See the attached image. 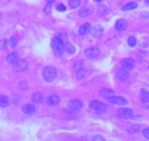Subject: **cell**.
<instances>
[{"label": "cell", "instance_id": "1f68e13d", "mask_svg": "<svg viewBox=\"0 0 149 141\" xmlns=\"http://www.w3.org/2000/svg\"><path fill=\"white\" fill-rule=\"evenodd\" d=\"M56 9L57 11H59V12H64V11H67V8H66L65 5H63V4H59V5L57 6Z\"/></svg>", "mask_w": 149, "mask_h": 141}, {"label": "cell", "instance_id": "836d02e7", "mask_svg": "<svg viewBox=\"0 0 149 141\" xmlns=\"http://www.w3.org/2000/svg\"><path fill=\"white\" fill-rule=\"evenodd\" d=\"M99 11L102 13H105L107 12V8L104 5H100V8H99Z\"/></svg>", "mask_w": 149, "mask_h": 141}, {"label": "cell", "instance_id": "52a82bcc", "mask_svg": "<svg viewBox=\"0 0 149 141\" xmlns=\"http://www.w3.org/2000/svg\"><path fill=\"white\" fill-rule=\"evenodd\" d=\"M121 65L123 68L126 69L127 70H131L134 69V66H135V61L133 58L127 57V58H124L121 61Z\"/></svg>", "mask_w": 149, "mask_h": 141}, {"label": "cell", "instance_id": "cb8c5ba5", "mask_svg": "<svg viewBox=\"0 0 149 141\" xmlns=\"http://www.w3.org/2000/svg\"><path fill=\"white\" fill-rule=\"evenodd\" d=\"M64 49H65L66 51H67L68 54H73L74 52H75V47L71 44L70 43H67L64 46Z\"/></svg>", "mask_w": 149, "mask_h": 141}, {"label": "cell", "instance_id": "277c9868", "mask_svg": "<svg viewBox=\"0 0 149 141\" xmlns=\"http://www.w3.org/2000/svg\"><path fill=\"white\" fill-rule=\"evenodd\" d=\"M13 68L14 70L17 72H23V71H25L29 68V63L26 60H17L16 62L14 63Z\"/></svg>", "mask_w": 149, "mask_h": 141}, {"label": "cell", "instance_id": "ac0fdd59", "mask_svg": "<svg viewBox=\"0 0 149 141\" xmlns=\"http://www.w3.org/2000/svg\"><path fill=\"white\" fill-rule=\"evenodd\" d=\"M91 13H92V8L90 7H86V8H82L78 13V15L81 17H86L89 16Z\"/></svg>", "mask_w": 149, "mask_h": 141}, {"label": "cell", "instance_id": "3957f363", "mask_svg": "<svg viewBox=\"0 0 149 141\" xmlns=\"http://www.w3.org/2000/svg\"><path fill=\"white\" fill-rule=\"evenodd\" d=\"M90 108L91 111L94 113H102L105 112L107 109V105L99 101H92L90 103Z\"/></svg>", "mask_w": 149, "mask_h": 141}, {"label": "cell", "instance_id": "5b68a950", "mask_svg": "<svg viewBox=\"0 0 149 141\" xmlns=\"http://www.w3.org/2000/svg\"><path fill=\"white\" fill-rule=\"evenodd\" d=\"M117 114H118V116L120 118L122 119H129L130 118L133 117L132 110L130 108H126V107L118 109Z\"/></svg>", "mask_w": 149, "mask_h": 141}, {"label": "cell", "instance_id": "d6a6232c", "mask_svg": "<svg viewBox=\"0 0 149 141\" xmlns=\"http://www.w3.org/2000/svg\"><path fill=\"white\" fill-rule=\"evenodd\" d=\"M142 134H143V135L145 137L147 138V139H149V127L143 129V132H142Z\"/></svg>", "mask_w": 149, "mask_h": 141}, {"label": "cell", "instance_id": "6da1fadb", "mask_svg": "<svg viewBox=\"0 0 149 141\" xmlns=\"http://www.w3.org/2000/svg\"><path fill=\"white\" fill-rule=\"evenodd\" d=\"M42 77L47 82H53L57 77V70L53 66H45L42 71Z\"/></svg>", "mask_w": 149, "mask_h": 141}, {"label": "cell", "instance_id": "7a4b0ae2", "mask_svg": "<svg viewBox=\"0 0 149 141\" xmlns=\"http://www.w3.org/2000/svg\"><path fill=\"white\" fill-rule=\"evenodd\" d=\"M51 47H52L54 53L57 56H61L64 53V43H63L62 39L60 38L59 37H56L53 39L52 42H51Z\"/></svg>", "mask_w": 149, "mask_h": 141}, {"label": "cell", "instance_id": "74e56055", "mask_svg": "<svg viewBox=\"0 0 149 141\" xmlns=\"http://www.w3.org/2000/svg\"><path fill=\"white\" fill-rule=\"evenodd\" d=\"M145 2H146V4H148L149 5V0H145Z\"/></svg>", "mask_w": 149, "mask_h": 141}, {"label": "cell", "instance_id": "4316f807", "mask_svg": "<svg viewBox=\"0 0 149 141\" xmlns=\"http://www.w3.org/2000/svg\"><path fill=\"white\" fill-rule=\"evenodd\" d=\"M127 44L130 47H134L137 44V40L134 37H130V38H129L128 41H127Z\"/></svg>", "mask_w": 149, "mask_h": 141}, {"label": "cell", "instance_id": "484cf974", "mask_svg": "<svg viewBox=\"0 0 149 141\" xmlns=\"http://www.w3.org/2000/svg\"><path fill=\"white\" fill-rule=\"evenodd\" d=\"M81 5V0H72L69 2V5L71 8L74 9V8H77Z\"/></svg>", "mask_w": 149, "mask_h": 141}, {"label": "cell", "instance_id": "ba28073f", "mask_svg": "<svg viewBox=\"0 0 149 141\" xmlns=\"http://www.w3.org/2000/svg\"><path fill=\"white\" fill-rule=\"evenodd\" d=\"M85 55L88 58H95L100 55V49L98 47H90L86 49L84 51Z\"/></svg>", "mask_w": 149, "mask_h": 141}, {"label": "cell", "instance_id": "83f0119b", "mask_svg": "<svg viewBox=\"0 0 149 141\" xmlns=\"http://www.w3.org/2000/svg\"><path fill=\"white\" fill-rule=\"evenodd\" d=\"M51 9H52V6H51V3H48L46 6L44 8L43 11L45 14H49L51 12Z\"/></svg>", "mask_w": 149, "mask_h": 141}, {"label": "cell", "instance_id": "d6986e66", "mask_svg": "<svg viewBox=\"0 0 149 141\" xmlns=\"http://www.w3.org/2000/svg\"><path fill=\"white\" fill-rule=\"evenodd\" d=\"M140 99L144 103L149 102V92L145 89H142L140 91Z\"/></svg>", "mask_w": 149, "mask_h": 141}, {"label": "cell", "instance_id": "8d00e7d4", "mask_svg": "<svg viewBox=\"0 0 149 141\" xmlns=\"http://www.w3.org/2000/svg\"><path fill=\"white\" fill-rule=\"evenodd\" d=\"M102 0H94V2H97V3H100V2H101Z\"/></svg>", "mask_w": 149, "mask_h": 141}, {"label": "cell", "instance_id": "8992f818", "mask_svg": "<svg viewBox=\"0 0 149 141\" xmlns=\"http://www.w3.org/2000/svg\"><path fill=\"white\" fill-rule=\"evenodd\" d=\"M107 102H110L111 104H114L120 105V106H124V105L127 104V100L124 99V97L121 96H112L110 97L107 98Z\"/></svg>", "mask_w": 149, "mask_h": 141}, {"label": "cell", "instance_id": "4dcf8cb0", "mask_svg": "<svg viewBox=\"0 0 149 141\" xmlns=\"http://www.w3.org/2000/svg\"><path fill=\"white\" fill-rule=\"evenodd\" d=\"M7 47V40L2 39L0 41V50H3Z\"/></svg>", "mask_w": 149, "mask_h": 141}, {"label": "cell", "instance_id": "d590c367", "mask_svg": "<svg viewBox=\"0 0 149 141\" xmlns=\"http://www.w3.org/2000/svg\"><path fill=\"white\" fill-rule=\"evenodd\" d=\"M48 3H53V2H55V0H45Z\"/></svg>", "mask_w": 149, "mask_h": 141}, {"label": "cell", "instance_id": "4fadbf2b", "mask_svg": "<svg viewBox=\"0 0 149 141\" xmlns=\"http://www.w3.org/2000/svg\"><path fill=\"white\" fill-rule=\"evenodd\" d=\"M127 26V21L124 18H121V19L118 20V21L116 22V29L117 31L121 32L123 31L126 29Z\"/></svg>", "mask_w": 149, "mask_h": 141}, {"label": "cell", "instance_id": "e575fe53", "mask_svg": "<svg viewBox=\"0 0 149 141\" xmlns=\"http://www.w3.org/2000/svg\"><path fill=\"white\" fill-rule=\"evenodd\" d=\"M93 140H94V141H102V140H104V138L103 137H100V136H96L95 137H94L93 138Z\"/></svg>", "mask_w": 149, "mask_h": 141}, {"label": "cell", "instance_id": "f546056e", "mask_svg": "<svg viewBox=\"0 0 149 141\" xmlns=\"http://www.w3.org/2000/svg\"><path fill=\"white\" fill-rule=\"evenodd\" d=\"M9 44H10V46L12 48H14V47H15V46H16V44H17L16 38H15V37H12V38L10 39Z\"/></svg>", "mask_w": 149, "mask_h": 141}, {"label": "cell", "instance_id": "30bf717a", "mask_svg": "<svg viewBox=\"0 0 149 141\" xmlns=\"http://www.w3.org/2000/svg\"><path fill=\"white\" fill-rule=\"evenodd\" d=\"M68 106L71 110H78L84 107V103L83 102L77 99H72L70 100L68 103Z\"/></svg>", "mask_w": 149, "mask_h": 141}, {"label": "cell", "instance_id": "d4e9b609", "mask_svg": "<svg viewBox=\"0 0 149 141\" xmlns=\"http://www.w3.org/2000/svg\"><path fill=\"white\" fill-rule=\"evenodd\" d=\"M9 104V99L8 96L0 95V107H6Z\"/></svg>", "mask_w": 149, "mask_h": 141}, {"label": "cell", "instance_id": "5bb4252c", "mask_svg": "<svg viewBox=\"0 0 149 141\" xmlns=\"http://www.w3.org/2000/svg\"><path fill=\"white\" fill-rule=\"evenodd\" d=\"M36 110V107L34 104H27L23 106L22 107V112L24 114L30 115L31 113H34Z\"/></svg>", "mask_w": 149, "mask_h": 141}, {"label": "cell", "instance_id": "9a60e30c", "mask_svg": "<svg viewBox=\"0 0 149 141\" xmlns=\"http://www.w3.org/2000/svg\"><path fill=\"white\" fill-rule=\"evenodd\" d=\"M31 100L37 104L42 103L44 100L43 94H42V93H40V92L34 93V94L31 96Z\"/></svg>", "mask_w": 149, "mask_h": 141}, {"label": "cell", "instance_id": "8fae6325", "mask_svg": "<svg viewBox=\"0 0 149 141\" xmlns=\"http://www.w3.org/2000/svg\"><path fill=\"white\" fill-rule=\"evenodd\" d=\"M116 75H117V78L120 80V81H125L128 79L129 74L128 70H126L124 68H121V69H118L117 70V73H116Z\"/></svg>", "mask_w": 149, "mask_h": 141}, {"label": "cell", "instance_id": "e0dca14e", "mask_svg": "<svg viewBox=\"0 0 149 141\" xmlns=\"http://www.w3.org/2000/svg\"><path fill=\"white\" fill-rule=\"evenodd\" d=\"M90 29H91V25H90L89 23H85L80 28V35H85L86 34H87L90 31Z\"/></svg>", "mask_w": 149, "mask_h": 141}, {"label": "cell", "instance_id": "ffe728a7", "mask_svg": "<svg viewBox=\"0 0 149 141\" xmlns=\"http://www.w3.org/2000/svg\"><path fill=\"white\" fill-rule=\"evenodd\" d=\"M18 59V54L17 52H13L11 53L10 55L8 56V57L6 58V61L8 63H13L15 62H16Z\"/></svg>", "mask_w": 149, "mask_h": 141}, {"label": "cell", "instance_id": "7c38bea8", "mask_svg": "<svg viewBox=\"0 0 149 141\" xmlns=\"http://www.w3.org/2000/svg\"><path fill=\"white\" fill-rule=\"evenodd\" d=\"M60 102V98L58 96H56V95H52V96H49L48 97H47V99H45V102H46L47 104L50 105V106H54V105H56L59 103Z\"/></svg>", "mask_w": 149, "mask_h": 141}, {"label": "cell", "instance_id": "603a6c76", "mask_svg": "<svg viewBox=\"0 0 149 141\" xmlns=\"http://www.w3.org/2000/svg\"><path fill=\"white\" fill-rule=\"evenodd\" d=\"M137 8V4L134 2H130V3L127 4L125 6L123 7L122 11H132V10H134Z\"/></svg>", "mask_w": 149, "mask_h": 141}, {"label": "cell", "instance_id": "7402d4cb", "mask_svg": "<svg viewBox=\"0 0 149 141\" xmlns=\"http://www.w3.org/2000/svg\"><path fill=\"white\" fill-rule=\"evenodd\" d=\"M87 75V70H85L82 68H80L79 70H77V73H76V76H77V78L78 80H84Z\"/></svg>", "mask_w": 149, "mask_h": 141}, {"label": "cell", "instance_id": "9c48e42d", "mask_svg": "<svg viewBox=\"0 0 149 141\" xmlns=\"http://www.w3.org/2000/svg\"><path fill=\"white\" fill-rule=\"evenodd\" d=\"M103 32H104V30L100 25H95L94 27H91V29H90V33H91V35L94 38H100L102 35Z\"/></svg>", "mask_w": 149, "mask_h": 141}, {"label": "cell", "instance_id": "f1b7e54d", "mask_svg": "<svg viewBox=\"0 0 149 141\" xmlns=\"http://www.w3.org/2000/svg\"><path fill=\"white\" fill-rule=\"evenodd\" d=\"M83 66H84V63L82 61H78L74 64V68L78 70L80 68H82Z\"/></svg>", "mask_w": 149, "mask_h": 141}, {"label": "cell", "instance_id": "44dd1931", "mask_svg": "<svg viewBox=\"0 0 149 141\" xmlns=\"http://www.w3.org/2000/svg\"><path fill=\"white\" fill-rule=\"evenodd\" d=\"M140 126L138 124H134L133 126H130L128 129H127V132L130 135H134V134H137L140 132Z\"/></svg>", "mask_w": 149, "mask_h": 141}, {"label": "cell", "instance_id": "2e32d148", "mask_svg": "<svg viewBox=\"0 0 149 141\" xmlns=\"http://www.w3.org/2000/svg\"><path fill=\"white\" fill-rule=\"evenodd\" d=\"M114 94H115V91L110 90V89H103L100 93V96L102 98H105V99H107L112 96H114Z\"/></svg>", "mask_w": 149, "mask_h": 141}]
</instances>
